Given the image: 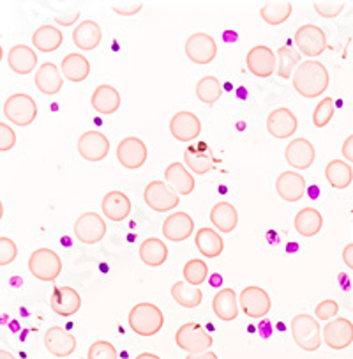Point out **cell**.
Segmentation results:
<instances>
[{
	"label": "cell",
	"instance_id": "6f0895ef",
	"mask_svg": "<svg viewBox=\"0 0 353 359\" xmlns=\"http://www.w3.org/2000/svg\"><path fill=\"white\" fill-rule=\"evenodd\" d=\"M2 216H4V204L0 201V219H2Z\"/></svg>",
	"mask_w": 353,
	"mask_h": 359
},
{
	"label": "cell",
	"instance_id": "277c9868",
	"mask_svg": "<svg viewBox=\"0 0 353 359\" xmlns=\"http://www.w3.org/2000/svg\"><path fill=\"white\" fill-rule=\"evenodd\" d=\"M4 115L15 126H30L37 117L36 100L29 94H13L4 101Z\"/></svg>",
	"mask_w": 353,
	"mask_h": 359
},
{
	"label": "cell",
	"instance_id": "6da1fadb",
	"mask_svg": "<svg viewBox=\"0 0 353 359\" xmlns=\"http://www.w3.org/2000/svg\"><path fill=\"white\" fill-rule=\"evenodd\" d=\"M291 82H293V89L300 96L313 100V97L321 96L328 89L331 74L320 60H304L295 69Z\"/></svg>",
	"mask_w": 353,
	"mask_h": 359
},
{
	"label": "cell",
	"instance_id": "484cf974",
	"mask_svg": "<svg viewBox=\"0 0 353 359\" xmlns=\"http://www.w3.org/2000/svg\"><path fill=\"white\" fill-rule=\"evenodd\" d=\"M36 87L46 96H55L64 86V76L53 62H44L36 73Z\"/></svg>",
	"mask_w": 353,
	"mask_h": 359
},
{
	"label": "cell",
	"instance_id": "7c38bea8",
	"mask_svg": "<svg viewBox=\"0 0 353 359\" xmlns=\"http://www.w3.org/2000/svg\"><path fill=\"white\" fill-rule=\"evenodd\" d=\"M78 154L90 163L103 161L110 152V140L101 131H87L78 138Z\"/></svg>",
	"mask_w": 353,
	"mask_h": 359
},
{
	"label": "cell",
	"instance_id": "8fae6325",
	"mask_svg": "<svg viewBox=\"0 0 353 359\" xmlns=\"http://www.w3.org/2000/svg\"><path fill=\"white\" fill-rule=\"evenodd\" d=\"M148 158V149L140 138L127 137L120 140L117 145V159L118 163L127 170H138L145 165Z\"/></svg>",
	"mask_w": 353,
	"mask_h": 359
},
{
	"label": "cell",
	"instance_id": "52a82bcc",
	"mask_svg": "<svg viewBox=\"0 0 353 359\" xmlns=\"http://www.w3.org/2000/svg\"><path fill=\"white\" fill-rule=\"evenodd\" d=\"M144 201L155 212H169L181 204L179 195L162 181L148 182L144 191Z\"/></svg>",
	"mask_w": 353,
	"mask_h": 359
},
{
	"label": "cell",
	"instance_id": "5bb4252c",
	"mask_svg": "<svg viewBox=\"0 0 353 359\" xmlns=\"http://www.w3.org/2000/svg\"><path fill=\"white\" fill-rule=\"evenodd\" d=\"M246 64L256 78H269L277 71V55L269 46L258 45L247 52Z\"/></svg>",
	"mask_w": 353,
	"mask_h": 359
},
{
	"label": "cell",
	"instance_id": "f5cc1de1",
	"mask_svg": "<svg viewBox=\"0 0 353 359\" xmlns=\"http://www.w3.org/2000/svg\"><path fill=\"white\" fill-rule=\"evenodd\" d=\"M78 16H80V13L74 11L71 16H55V20L60 23V25L67 27V25H73V23L78 20Z\"/></svg>",
	"mask_w": 353,
	"mask_h": 359
},
{
	"label": "cell",
	"instance_id": "9f6ffc18",
	"mask_svg": "<svg viewBox=\"0 0 353 359\" xmlns=\"http://www.w3.org/2000/svg\"><path fill=\"white\" fill-rule=\"evenodd\" d=\"M0 359H16V358L9 351H4V348H0Z\"/></svg>",
	"mask_w": 353,
	"mask_h": 359
},
{
	"label": "cell",
	"instance_id": "f546056e",
	"mask_svg": "<svg viewBox=\"0 0 353 359\" xmlns=\"http://www.w3.org/2000/svg\"><path fill=\"white\" fill-rule=\"evenodd\" d=\"M8 64L16 74H29L36 69L37 55L30 46L15 45L8 53Z\"/></svg>",
	"mask_w": 353,
	"mask_h": 359
},
{
	"label": "cell",
	"instance_id": "f907efd6",
	"mask_svg": "<svg viewBox=\"0 0 353 359\" xmlns=\"http://www.w3.org/2000/svg\"><path fill=\"white\" fill-rule=\"evenodd\" d=\"M341 152H342V156L346 158V161L353 163V135H349V137L346 138L345 144H342V147H341Z\"/></svg>",
	"mask_w": 353,
	"mask_h": 359
},
{
	"label": "cell",
	"instance_id": "603a6c76",
	"mask_svg": "<svg viewBox=\"0 0 353 359\" xmlns=\"http://www.w3.org/2000/svg\"><path fill=\"white\" fill-rule=\"evenodd\" d=\"M277 195L286 202H298L305 195V179L298 172H283L276 179Z\"/></svg>",
	"mask_w": 353,
	"mask_h": 359
},
{
	"label": "cell",
	"instance_id": "cb8c5ba5",
	"mask_svg": "<svg viewBox=\"0 0 353 359\" xmlns=\"http://www.w3.org/2000/svg\"><path fill=\"white\" fill-rule=\"evenodd\" d=\"M74 45L85 52H92L103 41V30L94 20H83L73 30Z\"/></svg>",
	"mask_w": 353,
	"mask_h": 359
},
{
	"label": "cell",
	"instance_id": "ffe728a7",
	"mask_svg": "<svg viewBox=\"0 0 353 359\" xmlns=\"http://www.w3.org/2000/svg\"><path fill=\"white\" fill-rule=\"evenodd\" d=\"M50 308L60 317H71L81 308V296L73 287H55L50 297Z\"/></svg>",
	"mask_w": 353,
	"mask_h": 359
},
{
	"label": "cell",
	"instance_id": "816d5d0a",
	"mask_svg": "<svg viewBox=\"0 0 353 359\" xmlns=\"http://www.w3.org/2000/svg\"><path fill=\"white\" fill-rule=\"evenodd\" d=\"M342 262L346 264V267L353 271V243L352 245H346L342 250Z\"/></svg>",
	"mask_w": 353,
	"mask_h": 359
},
{
	"label": "cell",
	"instance_id": "ba28073f",
	"mask_svg": "<svg viewBox=\"0 0 353 359\" xmlns=\"http://www.w3.org/2000/svg\"><path fill=\"white\" fill-rule=\"evenodd\" d=\"M295 45L305 57H320L327 50V36L318 25L307 23L295 32Z\"/></svg>",
	"mask_w": 353,
	"mask_h": 359
},
{
	"label": "cell",
	"instance_id": "ee69618b",
	"mask_svg": "<svg viewBox=\"0 0 353 359\" xmlns=\"http://www.w3.org/2000/svg\"><path fill=\"white\" fill-rule=\"evenodd\" d=\"M117 348L106 340H97L88 347L87 359H117Z\"/></svg>",
	"mask_w": 353,
	"mask_h": 359
},
{
	"label": "cell",
	"instance_id": "e575fe53",
	"mask_svg": "<svg viewBox=\"0 0 353 359\" xmlns=\"http://www.w3.org/2000/svg\"><path fill=\"white\" fill-rule=\"evenodd\" d=\"M138 253H140V259L145 266L159 267L168 259V246L158 237H148L140 245Z\"/></svg>",
	"mask_w": 353,
	"mask_h": 359
},
{
	"label": "cell",
	"instance_id": "7a4b0ae2",
	"mask_svg": "<svg viewBox=\"0 0 353 359\" xmlns=\"http://www.w3.org/2000/svg\"><path fill=\"white\" fill-rule=\"evenodd\" d=\"M165 315L152 303H140L129 311V327L140 337H154L162 330Z\"/></svg>",
	"mask_w": 353,
	"mask_h": 359
},
{
	"label": "cell",
	"instance_id": "680465c9",
	"mask_svg": "<svg viewBox=\"0 0 353 359\" xmlns=\"http://www.w3.org/2000/svg\"><path fill=\"white\" fill-rule=\"evenodd\" d=\"M2 59H4V50H2V46H0V62H2Z\"/></svg>",
	"mask_w": 353,
	"mask_h": 359
},
{
	"label": "cell",
	"instance_id": "7dc6e473",
	"mask_svg": "<svg viewBox=\"0 0 353 359\" xmlns=\"http://www.w3.org/2000/svg\"><path fill=\"white\" fill-rule=\"evenodd\" d=\"M339 313V304L334 299H325L314 308V315L318 320H331Z\"/></svg>",
	"mask_w": 353,
	"mask_h": 359
},
{
	"label": "cell",
	"instance_id": "836d02e7",
	"mask_svg": "<svg viewBox=\"0 0 353 359\" xmlns=\"http://www.w3.org/2000/svg\"><path fill=\"white\" fill-rule=\"evenodd\" d=\"M295 230L304 237H314L324 226V216L318 209L304 208L295 216Z\"/></svg>",
	"mask_w": 353,
	"mask_h": 359
},
{
	"label": "cell",
	"instance_id": "bcb514c9",
	"mask_svg": "<svg viewBox=\"0 0 353 359\" xmlns=\"http://www.w3.org/2000/svg\"><path fill=\"white\" fill-rule=\"evenodd\" d=\"M345 2H314V11L324 18H335L345 11Z\"/></svg>",
	"mask_w": 353,
	"mask_h": 359
},
{
	"label": "cell",
	"instance_id": "9c48e42d",
	"mask_svg": "<svg viewBox=\"0 0 353 359\" xmlns=\"http://www.w3.org/2000/svg\"><path fill=\"white\" fill-rule=\"evenodd\" d=\"M74 236L83 245H97L106 236V222L96 212H83L74 222Z\"/></svg>",
	"mask_w": 353,
	"mask_h": 359
},
{
	"label": "cell",
	"instance_id": "74e56055",
	"mask_svg": "<svg viewBox=\"0 0 353 359\" xmlns=\"http://www.w3.org/2000/svg\"><path fill=\"white\" fill-rule=\"evenodd\" d=\"M172 297L182 308H196L202 304L203 292L200 287H193L186 282H176L172 287Z\"/></svg>",
	"mask_w": 353,
	"mask_h": 359
},
{
	"label": "cell",
	"instance_id": "9a60e30c",
	"mask_svg": "<svg viewBox=\"0 0 353 359\" xmlns=\"http://www.w3.org/2000/svg\"><path fill=\"white\" fill-rule=\"evenodd\" d=\"M324 341L334 351H342L353 344V323L345 317L331 320L321 330Z\"/></svg>",
	"mask_w": 353,
	"mask_h": 359
},
{
	"label": "cell",
	"instance_id": "e0dca14e",
	"mask_svg": "<svg viewBox=\"0 0 353 359\" xmlns=\"http://www.w3.org/2000/svg\"><path fill=\"white\" fill-rule=\"evenodd\" d=\"M298 128L297 115L290 108H276L267 117V131L277 140H286L291 135H295Z\"/></svg>",
	"mask_w": 353,
	"mask_h": 359
},
{
	"label": "cell",
	"instance_id": "db71d44e",
	"mask_svg": "<svg viewBox=\"0 0 353 359\" xmlns=\"http://www.w3.org/2000/svg\"><path fill=\"white\" fill-rule=\"evenodd\" d=\"M186 359H219V358H217V354H214V352L207 351V352H202V354H189L186 355Z\"/></svg>",
	"mask_w": 353,
	"mask_h": 359
},
{
	"label": "cell",
	"instance_id": "d4e9b609",
	"mask_svg": "<svg viewBox=\"0 0 353 359\" xmlns=\"http://www.w3.org/2000/svg\"><path fill=\"white\" fill-rule=\"evenodd\" d=\"M165 181L176 195H191L195 191V177L188 170V167L179 161L166 167Z\"/></svg>",
	"mask_w": 353,
	"mask_h": 359
},
{
	"label": "cell",
	"instance_id": "2e32d148",
	"mask_svg": "<svg viewBox=\"0 0 353 359\" xmlns=\"http://www.w3.org/2000/svg\"><path fill=\"white\" fill-rule=\"evenodd\" d=\"M169 131H172L173 138H176L182 144L196 140L202 133V123L193 111L182 110L176 111L169 121Z\"/></svg>",
	"mask_w": 353,
	"mask_h": 359
},
{
	"label": "cell",
	"instance_id": "1f68e13d",
	"mask_svg": "<svg viewBox=\"0 0 353 359\" xmlns=\"http://www.w3.org/2000/svg\"><path fill=\"white\" fill-rule=\"evenodd\" d=\"M195 241L198 252L202 253L203 257H207V259H216V257H219L221 253H223V250H225V241H223V237L219 236V232L214 229H207V226H203V229H200L198 232H196Z\"/></svg>",
	"mask_w": 353,
	"mask_h": 359
},
{
	"label": "cell",
	"instance_id": "d6a6232c",
	"mask_svg": "<svg viewBox=\"0 0 353 359\" xmlns=\"http://www.w3.org/2000/svg\"><path fill=\"white\" fill-rule=\"evenodd\" d=\"M62 43H64L62 30H59L53 25H41L32 36V45L43 53L55 52V50H59L60 46H62Z\"/></svg>",
	"mask_w": 353,
	"mask_h": 359
},
{
	"label": "cell",
	"instance_id": "ab89813d",
	"mask_svg": "<svg viewBox=\"0 0 353 359\" xmlns=\"http://www.w3.org/2000/svg\"><path fill=\"white\" fill-rule=\"evenodd\" d=\"M298 62H300V53L295 52L291 46H281L277 50V76L288 80L290 76H293L295 69L298 67Z\"/></svg>",
	"mask_w": 353,
	"mask_h": 359
},
{
	"label": "cell",
	"instance_id": "b9f144b4",
	"mask_svg": "<svg viewBox=\"0 0 353 359\" xmlns=\"http://www.w3.org/2000/svg\"><path fill=\"white\" fill-rule=\"evenodd\" d=\"M182 273H184L186 283H189L193 287H198L202 283H205L207 276H209V266L205 264V260L193 259L189 262H186Z\"/></svg>",
	"mask_w": 353,
	"mask_h": 359
},
{
	"label": "cell",
	"instance_id": "8d00e7d4",
	"mask_svg": "<svg viewBox=\"0 0 353 359\" xmlns=\"http://www.w3.org/2000/svg\"><path fill=\"white\" fill-rule=\"evenodd\" d=\"M325 177L332 188L346 189L353 181V170L342 159H332L325 168Z\"/></svg>",
	"mask_w": 353,
	"mask_h": 359
},
{
	"label": "cell",
	"instance_id": "c3c4849f",
	"mask_svg": "<svg viewBox=\"0 0 353 359\" xmlns=\"http://www.w3.org/2000/svg\"><path fill=\"white\" fill-rule=\"evenodd\" d=\"M16 145V133L9 124L0 123V152L11 151Z\"/></svg>",
	"mask_w": 353,
	"mask_h": 359
},
{
	"label": "cell",
	"instance_id": "44dd1931",
	"mask_svg": "<svg viewBox=\"0 0 353 359\" xmlns=\"http://www.w3.org/2000/svg\"><path fill=\"white\" fill-rule=\"evenodd\" d=\"M195 232V222L188 212H173L162 223V236L173 243H182Z\"/></svg>",
	"mask_w": 353,
	"mask_h": 359
},
{
	"label": "cell",
	"instance_id": "4fadbf2b",
	"mask_svg": "<svg viewBox=\"0 0 353 359\" xmlns=\"http://www.w3.org/2000/svg\"><path fill=\"white\" fill-rule=\"evenodd\" d=\"M239 304L244 313L251 318H263L265 315L269 313L270 308H272V301H270V296L267 294V290L256 285L246 287L240 292Z\"/></svg>",
	"mask_w": 353,
	"mask_h": 359
},
{
	"label": "cell",
	"instance_id": "7bdbcfd3",
	"mask_svg": "<svg viewBox=\"0 0 353 359\" xmlns=\"http://www.w3.org/2000/svg\"><path fill=\"white\" fill-rule=\"evenodd\" d=\"M334 111H335V107H334V100H332V97H325V100H321L313 111L314 126L317 128L327 126V124L332 121V117H334Z\"/></svg>",
	"mask_w": 353,
	"mask_h": 359
},
{
	"label": "cell",
	"instance_id": "7402d4cb",
	"mask_svg": "<svg viewBox=\"0 0 353 359\" xmlns=\"http://www.w3.org/2000/svg\"><path fill=\"white\" fill-rule=\"evenodd\" d=\"M44 347L55 358H67L76 351V338L59 326L50 327L44 333Z\"/></svg>",
	"mask_w": 353,
	"mask_h": 359
},
{
	"label": "cell",
	"instance_id": "f1b7e54d",
	"mask_svg": "<svg viewBox=\"0 0 353 359\" xmlns=\"http://www.w3.org/2000/svg\"><path fill=\"white\" fill-rule=\"evenodd\" d=\"M210 222L216 226L217 232L230 233L237 229L239 212L230 202H217L210 211Z\"/></svg>",
	"mask_w": 353,
	"mask_h": 359
},
{
	"label": "cell",
	"instance_id": "4316f807",
	"mask_svg": "<svg viewBox=\"0 0 353 359\" xmlns=\"http://www.w3.org/2000/svg\"><path fill=\"white\" fill-rule=\"evenodd\" d=\"M212 310L219 320L232 323L239 315V297L233 289H221L212 299Z\"/></svg>",
	"mask_w": 353,
	"mask_h": 359
},
{
	"label": "cell",
	"instance_id": "f6af8a7d",
	"mask_svg": "<svg viewBox=\"0 0 353 359\" xmlns=\"http://www.w3.org/2000/svg\"><path fill=\"white\" fill-rule=\"evenodd\" d=\"M18 257V246L9 237H0V267L9 266Z\"/></svg>",
	"mask_w": 353,
	"mask_h": 359
},
{
	"label": "cell",
	"instance_id": "3957f363",
	"mask_svg": "<svg viewBox=\"0 0 353 359\" xmlns=\"http://www.w3.org/2000/svg\"><path fill=\"white\" fill-rule=\"evenodd\" d=\"M291 337L293 341L305 352H314L324 344L321 337V326L318 324L317 317H311L307 313L295 315L291 318Z\"/></svg>",
	"mask_w": 353,
	"mask_h": 359
},
{
	"label": "cell",
	"instance_id": "30bf717a",
	"mask_svg": "<svg viewBox=\"0 0 353 359\" xmlns=\"http://www.w3.org/2000/svg\"><path fill=\"white\" fill-rule=\"evenodd\" d=\"M186 55L191 62L205 66L210 64L217 55V43L212 36L205 32H196L186 41Z\"/></svg>",
	"mask_w": 353,
	"mask_h": 359
},
{
	"label": "cell",
	"instance_id": "83f0119b",
	"mask_svg": "<svg viewBox=\"0 0 353 359\" xmlns=\"http://www.w3.org/2000/svg\"><path fill=\"white\" fill-rule=\"evenodd\" d=\"M101 208H103V215L108 219H111V222H122V219H125L131 215V201H129V196L125 193L117 191V189L104 195Z\"/></svg>",
	"mask_w": 353,
	"mask_h": 359
},
{
	"label": "cell",
	"instance_id": "5b68a950",
	"mask_svg": "<svg viewBox=\"0 0 353 359\" xmlns=\"http://www.w3.org/2000/svg\"><path fill=\"white\" fill-rule=\"evenodd\" d=\"M29 271L41 282H55L62 271V260L53 250L37 248L29 259Z\"/></svg>",
	"mask_w": 353,
	"mask_h": 359
},
{
	"label": "cell",
	"instance_id": "ac0fdd59",
	"mask_svg": "<svg viewBox=\"0 0 353 359\" xmlns=\"http://www.w3.org/2000/svg\"><path fill=\"white\" fill-rule=\"evenodd\" d=\"M284 158H286V163L293 167L295 170H307L314 163L317 149L305 138H295L286 145Z\"/></svg>",
	"mask_w": 353,
	"mask_h": 359
},
{
	"label": "cell",
	"instance_id": "d590c367",
	"mask_svg": "<svg viewBox=\"0 0 353 359\" xmlns=\"http://www.w3.org/2000/svg\"><path fill=\"white\" fill-rule=\"evenodd\" d=\"M62 74L69 82H83L90 74V62L81 53H69L62 59Z\"/></svg>",
	"mask_w": 353,
	"mask_h": 359
},
{
	"label": "cell",
	"instance_id": "60d3db41",
	"mask_svg": "<svg viewBox=\"0 0 353 359\" xmlns=\"http://www.w3.org/2000/svg\"><path fill=\"white\" fill-rule=\"evenodd\" d=\"M221 94H223V87H221L219 80L216 76H203L196 83V97L202 103L214 104L216 101H219Z\"/></svg>",
	"mask_w": 353,
	"mask_h": 359
},
{
	"label": "cell",
	"instance_id": "8992f818",
	"mask_svg": "<svg viewBox=\"0 0 353 359\" xmlns=\"http://www.w3.org/2000/svg\"><path fill=\"white\" fill-rule=\"evenodd\" d=\"M175 344L188 354H202L212 347L214 340L198 323H186L176 331Z\"/></svg>",
	"mask_w": 353,
	"mask_h": 359
},
{
	"label": "cell",
	"instance_id": "d6986e66",
	"mask_svg": "<svg viewBox=\"0 0 353 359\" xmlns=\"http://www.w3.org/2000/svg\"><path fill=\"white\" fill-rule=\"evenodd\" d=\"M184 163L188 170L195 172L198 175L209 174L214 168V152L205 142L191 144L184 151Z\"/></svg>",
	"mask_w": 353,
	"mask_h": 359
},
{
	"label": "cell",
	"instance_id": "f35d334b",
	"mask_svg": "<svg viewBox=\"0 0 353 359\" xmlns=\"http://www.w3.org/2000/svg\"><path fill=\"white\" fill-rule=\"evenodd\" d=\"M293 6L291 2H267L263 8L260 9V15L265 23L269 25H281L290 18Z\"/></svg>",
	"mask_w": 353,
	"mask_h": 359
},
{
	"label": "cell",
	"instance_id": "11a10c76",
	"mask_svg": "<svg viewBox=\"0 0 353 359\" xmlns=\"http://www.w3.org/2000/svg\"><path fill=\"white\" fill-rule=\"evenodd\" d=\"M134 359H161V358H159V355H155V354H152V352H144V354L137 355Z\"/></svg>",
	"mask_w": 353,
	"mask_h": 359
},
{
	"label": "cell",
	"instance_id": "681fc988",
	"mask_svg": "<svg viewBox=\"0 0 353 359\" xmlns=\"http://www.w3.org/2000/svg\"><path fill=\"white\" fill-rule=\"evenodd\" d=\"M111 9L120 16H134L144 9V4L141 2H124V4H115Z\"/></svg>",
	"mask_w": 353,
	"mask_h": 359
},
{
	"label": "cell",
	"instance_id": "4dcf8cb0",
	"mask_svg": "<svg viewBox=\"0 0 353 359\" xmlns=\"http://www.w3.org/2000/svg\"><path fill=\"white\" fill-rule=\"evenodd\" d=\"M120 93L111 86L96 87L92 94V108L101 115H111L120 108Z\"/></svg>",
	"mask_w": 353,
	"mask_h": 359
}]
</instances>
